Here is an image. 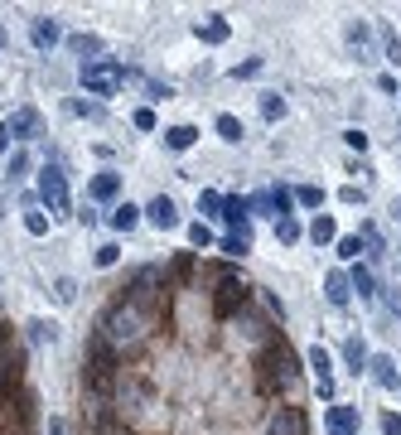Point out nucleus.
I'll return each mask as SVG.
<instances>
[{
	"mask_svg": "<svg viewBox=\"0 0 401 435\" xmlns=\"http://www.w3.org/2000/svg\"><path fill=\"white\" fill-rule=\"evenodd\" d=\"M256 382H261V392H290L300 382V363H295L290 344L271 339L266 349L256 354Z\"/></svg>",
	"mask_w": 401,
	"mask_h": 435,
	"instance_id": "f257e3e1",
	"label": "nucleus"
},
{
	"mask_svg": "<svg viewBox=\"0 0 401 435\" xmlns=\"http://www.w3.org/2000/svg\"><path fill=\"white\" fill-rule=\"evenodd\" d=\"M164 290H169V281H164L160 266H140V271L126 281V305L140 310V315H155L164 305Z\"/></svg>",
	"mask_w": 401,
	"mask_h": 435,
	"instance_id": "f03ea898",
	"label": "nucleus"
},
{
	"mask_svg": "<svg viewBox=\"0 0 401 435\" xmlns=\"http://www.w3.org/2000/svg\"><path fill=\"white\" fill-rule=\"evenodd\" d=\"M116 368H121V358H116V349L107 344V334H102V324H97L92 344H87V387H92V392H111Z\"/></svg>",
	"mask_w": 401,
	"mask_h": 435,
	"instance_id": "7ed1b4c3",
	"label": "nucleus"
},
{
	"mask_svg": "<svg viewBox=\"0 0 401 435\" xmlns=\"http://www.w3.org/2000/svg\"><path fill=\"white\" fill-rule=\"evenodd\" d=\"M102 334H107L111 349H135V344L145 339V315H140V310H131V305L121 300L107 320H102Z\"/></svg>",
	"mask_w": 401,
	"mask_h": 435,
	"instance_id": "20e7f679",
	"label": "nucleus"
},
{
	"mask_svg": "<svg viewBox=\"0 0 401 435\" xmlns=\"http://www.w3.org/2000/svg\"><path fill=\"white\" fill-rule=\"evenodd\" d=\"M121 82H126V68L111 63V58H97V63L87 58V63H82V87H87L92 97H111Z\"/></svg>",
	"mask_w": 401,
	"mask_h": 435,
	"instance_id": "39448f33",
	"label": "nucleus"
},
{
	"mask_svg": "<svg viewBox=\"0 0 401 435\" xmlns=\"http://www.w3.org/2000/svg\"><path fill=\"white\" fill-rule=\"evenodd\" d=\"M247 300H252V286L242 281V276H222V286H218V295H213V310L218 315H242L247 310Z\"/></svg>",
	"mask_w": 401,
	"mask_h": 435,
	"instance_id": "423d86ee",
	"label": "nucleus"
},
{
	"mask_svg": "<svg viewBox=\"0 0 401 435\" xmlns=\"http://www.w3.org/2000/svg\"><path fill=\"white\" fill-rule=\"evenodd\" d=\"M39 198H44L49 208H58V213L68 208V184H63V169H58V164H44V169H39Z\"/></svg>",
	"mask_w": 401,
	"mask_h": 435,
	"instance_id": "0eeeda50",
	"label": "nucleus"
},
{
	"mask_svg": "<svg viewBox=\"0 0 401 435\" xmlns=\"http://www.w3.org/2000/svg\"><path fill=\"white\" fill-rule=\"evenodd\" d=\"M271 435H305V411L300 407H276L271 411Z\"/></svg>",
	"mask_w": 401,
	"mask_h": 435,
	"instance_id": "6e6552de",
	"label": "nucleus"
},
{
	"mask_svg": "<svg viewBox=\"0 0 401 435\" xmlns=\"http://www.w3.org/2000/svg\"><path fill=\"white\" fill-rule=\"evenodd\" d=\"M0 131H5V136H15V140H34V131H39V116H34V111H15V116H5V121H0Z\"/></svg>",
	"mask_w": 401,
	"mask_h": 435,
	"instance_id": "1a4fd4ad",
	"label": "nucleus"
},
{
	"mask_svg": "<svg viewBox=\"0 0 401 435\" xmlns=\"http://www.w3.org/2000/svg\"><path fill=\"white\" fill-rule=\"evenodd\" d=\"M29 39H34V49H54L58 39H63V29H58L49 15H39V20L29 25Z\"/></svg>",
	"mask_w": 401,
	"mask_h": 435,
	"instance_id": "9d476101",
	"label": "nucleus"
},
{
	"mask_svg": "<svg viewBox=\"0 0 401 435\" xmlns=\"http://www.w3.org/2000/svg\"><path fill=\"white\" fill-rule=\"evenodd\" d=\"M145 213H150V222H155V227H179V208H174V198H150V208H145Z\"/></svg>",
	"mask_w": 401,
	"mask_h": 435,
	"instance_id": "9b49d317",
	"label": "nucleus"
},
{
	"mask_svg": "<svg viewBox=\"0 0 401 435\" xmlns=\"http://www.w3.org/2000/svg\"><path fill=\"white\" fill-rule=\"evenodd\" d=\"M324 295H329V305H339V310H344L348 295H353V281H348L344 271H329V281H324Z\"/></svg>",
	"mask_w": 401,
	"mask_h": 435,
	"instance_id": "f8f14e48",
	"label": "nucleus"
},
{
	"mask_svg": "<svg viewBox=\"0 0 401 435\" xmlns=\"http://www.w3.org/2000/svg\"><path fill=\"white\" fill-rule=\"evenodd\" d=\"M358 431V411L353 407H329V435H353Z\"/></svg>",
	"mask_w": 401,
	"mask_h": 435,
	"instance_id": "ddd939ff",
	"label": "nucleus"
},
{
	"mask_svg": "<svg viewBox=\"0 0 401 435\" xmlns=\"http://www.w3.org/2000/svg\"><path fill=\"white\" fill-rule=\"evenodd\" d=\"M247 213H252V203H247V198H222V218H227L237 232H247Z\"/></svg>",
	"mask_w": 401,
	"mask_h": 435,
	"instance_id": "4468645a",
	"label": "nucleus"
},
{
	"mask_svg": "<svg viewBox=\"0 0 401 435\" xmlns=\"http://www.w3.org/2000/svg\"><path fill=\"white\" fill-rule=\"evenodd\" d=\"M193 34H198V39H203V44H227V34H232V29H227V20H208V25H193Z\"/></svg>",
	"mask_w": 401,
	"mask_h": 435,
	"instance_id": "2eb2a0df",
	"label": "nucleus"
},
{
	"mask_svg": "<svg viewBox=\"0 0 401 435\" xmlns=\"http://www.w3.org/2000/svg\"><path fill=\"white\" fill-rule=\"evenodd\" d=\"M193 140H198L193 126H169V131H164V145H169V150H188Z\"/></svg>",
	"mask_w": 401,
	"mask_h": 435,
	"instance_id": "dca6fc26",
	"label": "nucleus"
},
{
	"mask_svg": "<svg viewBox=\"0 0 401 435\" xmlns=\"http://www.w3.org/2000/svg\"><path fill=\"white\" fill-rule=\"evenodd\" d=\"M116 189H121V179H116V174H97V179H92V198H102V203H107V198H116Z\"/></svg>",
	"mask_w": 401,
	"mask_h": 435,
	"instance_id": "f3484780",
	"label": "nucleus"
},
{
	"mask_svg": "<svg viewBox=\"0 0 401 435\" xmlns=\"http://www.w3.org/2000/svg\"><path fill=\"white\" fill-rule=\"evenodd\" d=\"M237 334H247V339H266L271 329L261 324L256 315H247V310H242V315H237ZM266 344H271V339H266Z\"/></svg>",
	"mask_w": 401,
	"mask_h": 435,
	"instance_id": "a211bd4d",
	"label": "nucleus"
},
{
	"mask_svg": "<svg viewBox=\"0 0 401 435\" xmlns=\"http://www.w3.org/2000/svg\"><path fill=\"white\" fill-rule=\"evenodd\" d=\"M222 252H227V256H247V252H252V232H227V237H222Z\"/></svg>",
	"mask_w": 401,
	"mask_h": 435,
	"instance_id": "6ab92c4d",
	"label": "nucleus"
},
{
	"mask_svg": "<svg viewBox=\"0 0 401 435\" xmlns=\"http://www.w3.org/2000/svg\"><path fill=\"white\" fill-rule=\"evenodd\" d=\"M68 49H73V54H102V39H97V34H73V39H68Z\"/></svg>",
	"mask_w": 401,
	"mask_h": 435,
	"instance_id": "aec40b11",
	"label": "nucleus"
},
{
	"mask_svg": "<svg viewBox=\"0 0 401 435\" xmlns=\"http://www.w3.org/2000/svg\"><path fill=\"white\" fill-rule=\"evenodd\" d=\"M373 373H377V382H382V387H397V363H392L387 354L373 358Z\"/></svg>",
	"mask_w": 401,
	"mask_h": 435,
	"instance_id": "412c9836",
	"label": "nucleus"
},
{
	"mask_svg": "<svg viewBox=\"0 0 401 435\" xmlns=\"http://www.w3.org/2000/svg\"><path fill=\"white\" fill-rule=\"evenodd\" d=\"M135 218H140V208H131V203H121V208L111 213V227H116V232H131V227H135Z\"/></svg>",
	"mask_w": 401,
	"mask_h": 435,
	"instance_id": "4be33fe9",
	"label": "nucleus"
},
{
	"mask_svg": "<svg viewBox=\"0 0 401 435\" xmlns=\"http://www.w3.org/2000/svg\"><path fill=\"white\" fill-rule=\"evenodd\" d=\"M261 116H266V121H281V116H286V97H281V92H266V97H261Z\"/></svg>",
	"mask_w": 401,
	"mask_h": 435,
	"instance_id": "5701e85b",
	"label": "nucleus"
},
{
	"mask_svg": "<svg viewBox=\"0 0 401 435\" xmlns=\"http://www.w3.org/2000/svg\"><path fill=\"white\" fill-rule=\"evenodd\" d=\"M348 281H353V290H358L363 300H373V295H377V290H373V276H368V266H353V276H348Z\"/></svg>",
	"mask_w": 401,
	"mask_h": 435,
	"instance_id": "b1692460",
	"label": "nucleus"
},
{
	"mask_svg": "<svg viewBox=\"0 0 401 435\" xmlns=\"http://www.w3.org/2000/svg\"><path fill=\"white\" fill-rule=\"evenodd\" d=\"M218 136L237 145V140H242V121H237V116H218Z\"/></svg>",
	"mask_w": 401,
	"mask_h": 435,
	"instance_id": "393cba45",
	"label": "nucleus"
},
{
	"mask_svg": "<svg viewBox=\"0 0 401 435\" xmlns=\"http://www.w3.org/2000/svg\"><path fill=\"white\" fill-rule=\"evenodd\" d=\"M276 237L281 242H300V222L295 218H276Z\"/></svg>",
	"mask_w": 401,
	"mask_h": 435,
	"instance_id": "a878e982",
	"label": "nucleus"
},
{
	"mask_svg": "<svg viewBox=\"0 0 401 435\" xmlns=\"http://www.w3.org/2000/svg\"><path fill=\"white\" fill-rule=\"evenodd\" d=\"M310 237H315V242H334V237H339V232H334V218H315Z\"/></svg>",
	"mask_w": 401,
	"mask_h": 435,
	"instance_id": "bb28decb",
	"label": "nucleus"
},
{
	"mask_svg": "<svg viewBox=\"0 0 401 435\" xmlns=\"http://www.w3.org/2000/svg\"><path fill=\"white\" fill-rule=\"evenodd\" d=\"M25 227L34 232V237H44V232H49V218H44L39 208H34V203H29V213H25Z\"/></svg>",
	"mask_w": 401,
	"mask_h": 435,
	"instance_id": "cd10ccee",
	"label": "nucleus"
},
{
	"mask_svg": "<svg viewBox=\"0 0 401 435\" xmlns=\"http://www.w3.org/2000/svg\"><path fill=\"white\" fill-rule=\"evenodd\" d=\"M344 358H348V368H353V373H363V363H368V354H363V344H358V339H348Z\"/></svg>",
	"mask_w": 401,
	"mask_h": 435,
	"instance_id": "c85d7f7f",
	"label": "nucleus"
},
{
	"mask_svg": "<svg viewBox=\"0 0 401 435\" xmlns=\"http://www.w3.org/2000/svg\"><path fill=\"white\" fill-rule=\"evenodd\" d=\"M348 49H368V25H348Z\"/></svg>",
	"mask_w": 401,
	"mask_h": 435,
	"instance_id": "c756f323",
	"label": "nucleus"
},
{
	"mask_svg": "<svg viewBox=\"0 0 401 435\" xmlns=\"http://www.w3.org/2000/svg\"><path fill=\"white\" fill-rule=\"evenodd\" d=\"M310 368L320 373V382H329V354L324 349H310Z\"/></svg>",
	"mask_w": 401,
	"mask_h": 435,
	"instance_id": "7c9ffc66",
	"label": "nucleus"
},
{
	"mask_svg": "<svg viewBox=\"0 0 401 435\" xmlns=\"http://www.w3.org/2000/svg\"><path fill=\"white\" fill-rule=\"evenodd\" d=\"M295 198H300L305 208H320V203H324V193L315 189V184H305V189H295Z\"/></svg>",
	"mask_w": 401,
	"mask_h": 435,
	"instance_id": "2f4dec72",
	"label": "nucleus"
},
{
	"mask_svg": "<svg viewBox=\"0 0 401 435\" xmlns=\"http://www.w3.org/2000/svg\"><path fill=\"white\" fill-rule=\"evenodd\" d=\"M25 329H29V339H34V344H44V339H54V334H58V329L44 324V320H34V324H25Z\"/></svg>",
	"mask_w": 401,
	"mask_h": 435,
	"instance_id": "473e14b6",
	"label": "nucleus"
},
{
	"mask_svg": "<svg viewBox=\"0 0 401 435\" xmlns=\"http://www.w3.org/2000/svg\"><path fill=\"white\" fill-rule=\"evenodd\" d=\"M358 252H363L358 237H339V256H344V261H358Z\"/></svg>",
	"mask_w": 401,
	"mask_h": 435,
	"instance_id": "72a5a7b5",
	"label": "nucleus"
},
{
	"mask_svg": "<svg viewBox=\"0 0 401 435\" xmlns=\"http://www.w3.org/2000/svg\"><path fill=\"white\" fill-rule=\"evenodd\" d=\"M188 242H193V247H208V242H213V232H208L203 222H193V227H188Z\"/></svg>",
	"mask_w": 401,
	"mask_h": 435,
	"instance_id": "f704fd0d",
	"label": "nucleus"
},
{
	"mask_svg": "<svg viewBox=\"0 0 401 435\" xmlns=\"http://www.w3.org/2000/svg\"><path fill=\"white\" fill-rule=\"evenodd\" d=\"M198 208H208V213H218V208H222V193L203 189V193H198Z\"/></svg>",
	"mask_w": 401,
	"mask_h": 435,
	"instance_id": "c9c22d12",
	"label": "nucleus"
},
{
	"mask_svg": "<svg viewBox=\"0 0 401 435\" xmlns=\"http://www.w3.org/2000/svg\"><path fill=\"white\" fill-rule=\"evenodd\" d=\"M387 58L401 68V39H397V34H387Z\"/></svg>",
	"mask_w": 401,
	"mask_h": 435,
	"instance_id": "e433bc0d",
	"label": "nucleus"
},
{
	"mask_svg": "<svg viewBox=\"0 0 401 435\" xmlns=\"http://www.w3.org/2000/svg\"><path fill=\"white\" fill-rule=\"evenodd\" d=\"M135 126H140V131H150V126H155V111L140 107V111H135Z\"/></svg>",
	"mask_w": 401,
	"mask_h": 435,
	"instance_id": "4c0bfd02",
	"label": "nucleus"
},
{
	"mask_svg": "<svg viewBox=\"0 0 401 435\" xmlns=\"http://www.w3.org/2000/svg\"><path fill=\"white\" fill-rule=\"evenodd\" d=\"M111 261H116V247H97V266H111Z\"/></svg>",
	"mask_w": 401,
	"mask_h": 435,
	"instance_id": "58836bf2",
	"label": "nucleus"
},
{
	"mask_svg": "<svg viewBox=\"0 0 401 435\" xmlns=\"http://www.w3.org/2000/svg\"><path fill=\"white\" fill-rule=\"evenodd\" d=\"M344 140L353 145V150H368V136H363V131H344Z\"/></svg>",
	"mask_w": 401,
	"mask_h": 435,
	"instance_id": "ea45409f",
	"label": "nucleus"
},
{
	"mask_svg": "<svg viewBox=\"0 0 401 435\" xmlns=\"http://www.w3.org/2000/svg\"><path fill=\"white\" fill-rule=\"evenodd\" d=\"M54 295H58V300H73L78 290H73V281H58V286H54Z\"/></svg>",
	"mask_w": 401,
	"mask_h": 435,
	"instance_id": "a19ab883",
	"label": "nucleus"
},
{
	"mask_svg": "<svg viewBox=\"0 0 401 435\" xmlns=\"http://www.w3.org/2000/svg\"><path fill=\"white\" fill-rule=\"evenodd\" d=\"M382 431H387V435H401V416H382Z\"/></svg>",
	"mask_w": 401,
	"mask_h": 435,
	"instance_id": "79ce46f5",
	"label": "nucleus"
},
{
	"mask_svg": "<svg viewBox=\"0 0 401 435\" xmlns=\"http://www.w3.org/2000/svg\"><path fill=\"white\" fill-rule=\"evenodd\" d=\"M5 145H10V136H5V131H0V155H5Z\"/></svg>",
	"mask_w": 401,
	"mask_h": 435,
	"instance_id": "37998d69",
	"label": "nucleus"
},
{
	"mask_svg": "<svg viewBox=\"0 0 401 435\" xmlns=\"http://www.w3.org/2000/svg\"><path fill=\"white\" fill-rule=\"evenodd\" d=\"M5 39H10V34H5V25H0V44H5Z\"/></svg>",
	"mask_w": 401,
	"mask_h": 435,
	"instance_id": "c03bdc74",
	"label": "nucleus"
}]
</instances>
